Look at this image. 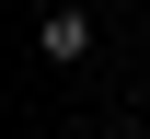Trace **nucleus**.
Masks as SVG:
<instances>
[{
    "label": "nucleus",
    "instance_id": "nucleus-1",
    "mask_svg": "<svg viewBox=\"0 0 150 139\" xmlns=\"http://www.w3.org/2000/svg\"><path fill=\"white\" fill-rule=\"evenodd\" d=\"M35 46H46V58H58V70H69V58H81V46H93V12H81V0H58V12L35 23Z\"/></svg>",
    "mask_w": 150,
    "mask_h": 139
}]
</instances>
